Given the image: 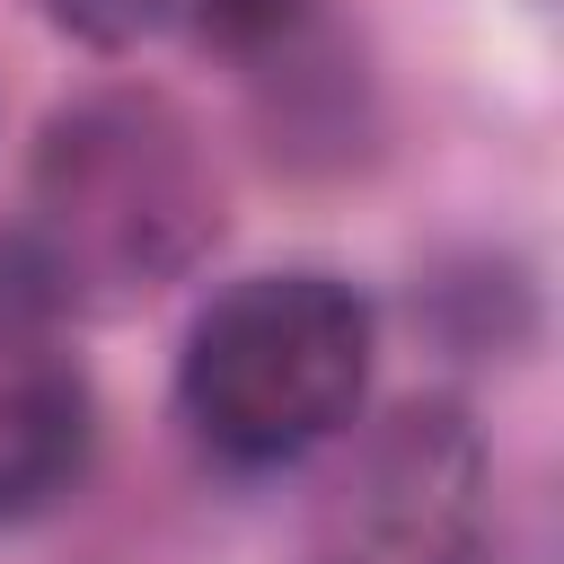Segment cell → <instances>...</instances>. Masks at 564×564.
<instances>
[{
  "label": "cell",
  "instance_id": "obj_1",
  "mask_svg": "<svg viewBox=\"0 0 564 564\" xmlns=\"http://www.w3.org/2000/svg\"><path fill=\"white\" fill-rule=\"evenodd\" d=\"M35 220H44L53 273H79L106 291H150L212 247L220 176L167 97L106 88L44 123Z\"/></svg>",
  "mask_w": 564,
  "mask_h": 564
},
{
  "label": "cell",
  "instance_id": "obj_2",
  "mask_svg": "<svg viewBox=\"0 0 564 564\" xmlns=\"http://www.w3.org/2000/svg\"><path fill=\"white\" fill-rule=\"evenodd\" d=\"M370 379V308L335 273H247L229 282L176 361V397L194 432L238 458L273 467L317 449L335 423H352Z\"/></svg>",
  "mask_w": 564,
  "mask_h": 564
},
{
  "label": "cell",
  "instance_id": "obj_3",
  "mask_svg": "<svg viewBox=\"0 0 564 564\" xmlns=\"http://www.w3.org/2000/svg\"><path fill=\"white\" fill-rule=\"evenodd\" d=\"M308 564H494L485 441L458 405H397L317 511Z\"/></svg>",
  "mask_w": 564,
  "mask_h": 564
},
{
  "label": "cell",
  "instance_id": "obj_4",
  "mask_svg": "<svg viewBox=\"0 0 564 564\" xmlns=\"http://www.w3.org/2000/svg\"><path fill=\"white\" fill-rule=\"evenodd\" d=\"M97 449V397L79 370H26L0 388V520L53 511Z\"/></svg>",
  "mask_w": 564,
  "mask_h": 564
},
{
  "label": "cell",
  "instance_id": "obj_5",
  "mask_svg": "<svg viewBox=\"0 0 564 564\" xmlns=\"http://www.w3.org/2000/svg\"><path fill=\"white\" fill-rule=\"evenodd\" d=\"M185 18L212 53H264L308 18V0H185Z\"/></svg>",
  "mask_w": 564,
  "mask_h": 564
},
{
  "label": "cell",
  "instance_id": "obj_6",
  "mask_svg": "<svg viewBox=\"0 0 564 564\" xmlns=\"http://www.w3.org/2000/svg\"><path fill=\"white\" fill-rule=\"evenodd\" d=\"M44 9H53L62 35H79V44H97V53H123V44L159 35L176 0H44Z\"/></svg>",
  "mask_w": 564,
  "mask_h": 564
}]
</instances>
